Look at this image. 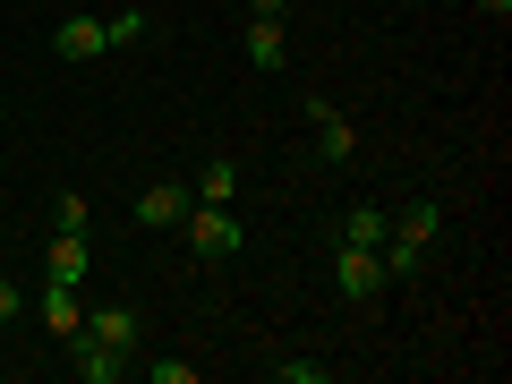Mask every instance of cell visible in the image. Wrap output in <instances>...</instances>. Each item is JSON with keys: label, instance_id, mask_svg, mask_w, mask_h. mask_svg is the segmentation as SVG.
<instances>
[{"label": "cell", "instance_id": "obj_9", "mask_svg": "<svg viewBox=\"0 0 512 384\" xmlns=\"http://www.w3.org/2000/svg\"><path fill=\"white\" fill-rule=\"evenodd\" d=\"M43 325H52L60 342L86 325V299H77V282H43Z\"/></svg>", "mask_w": 512, "mask_h": 384}, {"label": "cell", "instance_id": "obj_12", "mask_svg": "<svg viewBox=\"0 0 512 384\" xmlns=\"http://www.w3.org/2000/svg\"><path fill=\"white\" fill-rule=\"evenodd\" d=\"M384 231H393L384 205H350V214H342V239H359V248H384Z\"/></svg>", "mask_w": 512, "mask_h": 384}, {"label": "cell", "instance_id": "obj_14", "mask_svg": "<svg viewBox=\"0 0 512 384\" xmlns=\"http://www.w3.org/2000/svg\"><path fill=\"white\" fill-rule=\"evenodd\" d=\"M103 35H111V52H120V43H137V35H146V9H111Z\"/></svg>", "mask_w": 512, "mask_h": 384}, {"label": "cell", "instance_id": "obj_1", "mask_svg": "<svg viewBox=\"0 0 512 384\" xmlns=\"http://www.w3.org/2000/svg\"><path fill=\"white\" fill-rule=\"evenodd\" d=\"M180 231H188V248H197L205 265H231V256L248 248V231L231 222V205H188V222H180Z\"/></svg>", "mask_w": 512, "mask_h": 384}, {"label": "cell", "instance_id": "obj_18", "mask_svg": "<svg viewBox=\"0 0 512 384\" xmlns=\"http://www.w3.org/2000/svg\"><path fill=\"white\" fill-rule=\"evenodd\" d=\"M478 9H487V18H512V0H478Z\"/></svg>", "mask_w": 512, "mask_h": 384}, {"label": "cell", "instance_id": "obj_5", "mask_svg": "<svg viewBox=\"0 0 512 384\" xmlns=\"http://www.w3.org/2000/svg\"><path fill=\"white\" fill-rule=\"evenodd\" d=\"M86 342H103V350H120V359H137V308H86Z\"/></svg>", "mask_w": 512, "mask_h": 384}, {"label": "cell", "instance_id": "obj_13", "mask_svg": "<svg viewBox=\"0 0 512 384\" xmlns=\"http://www.w3.org/2000/svg\"><path fill=\"white\" fill-rule=\"evenodd\" d=\"M274 384H333V359H274Z\"/></svg>", "mask_w": 512, "mask_h": 384}, {"label": "cell", "instance_id": "obj_8", "mask_svg": "<svg viewBox=\"0 0 512 384\" xmlns=\"http://www.w3.org/2000/svg\"><path fill=\"white\" fill-rule=\"evenodd\" d=\"M248 69H291V35H282V18H248Z\"/></svg>", "mask_w": 512, "mask_h": 384}, {"label": "cell", "instance_id": "obj_2", "mask_svg": "<svg viewBox=\"0 0 512 384\" xmlns=\"http://www.w3.org/2000/svg\"><path fill=\"white\" fill-rule=\"evenodd\" d=\"M333 291H342V299H376L384 291V256L359 248V239H342V256H333Z\"/></svg>", "mask_w": 512, "mask_h": 384}, {"label": "cell", "instance_id": "obj_3", "mask_svg": "<svg viewBox=\"0 0 512 384\" xmlns=\"http://www.w3.org/2000/svg\"><path fill=\"white\" fill-rule=\"evenodd\" d=\"M308 128H316V146H325V163H350V154H359V128H350V111H333L325 94H308Z\"/></svg>", "mask_w": 512, "mask_h": 384}, {"label": "cell", "instance_id": "obj_7", "mask_svg": "<svg viewBox=\"0 0 512 384\" xmlns=\"http://www.w3.org/2000/svg\"><path fill=\"white\" fill-rule=\"evenodd\" d=\"M69 359H77V376H86V384H120L128 367H137V359H120V350L86 342V333H69Z\"/></svg>", "mask_w": 512, "mask_h": 384}, {"label": "cell", "instance_id": "obj_10", "mask_svg": "<svg viewBox=\"0 0 512 384\" xmlns=\"http://www.w3.org/2000/svg\"><path fill=\"white\" fill-rule=\"evenodd\" d=\"M52 282H86V231H52V256H43Z\"/></svg>", "mask_w": 512, "mask_h": 384}, {"label": "cell", "instance_id": "obj_11", "mask_svg": "<svg viewBox=\"0 0 512 384\" xmlns=\"http://www.w3.org/2000/svg\"><path fill=\"white\" fill-rule=\"evenodd\" d=\"M188 197H197V205H231V197H239V163H231V154H214V163L197 171V188H188Z\"/></svg>", "mask_w": 512, "mask_h": 384}, {"label": "cell", "instance_id": "obj_15", "mask_svg": "<svg viewBox=\"0 0 512 384\" xmlns=\"http://www.w3.org/2000/svg\"><path fill=\"white\" fill-rule=\"evenodd\" d=\"M154 384H197V359H146Z\"/></svg>", "mask_w": 512, "mask_h": 384}, {"label": "cell", "instance_id": "obj_6", "mask_svg": "<svg viewBox=\"0 0 512 384\" xmlns=\"http://www.w3.org/2000/svg\"><path fill=\"white\" fill-rule=\"evenodd\" d=\"M52 52H60V60H103L111 35H103V18H60V26H52Z\"/></svg>", "mask_w": 512, "mask_h": 384}, {"label": "cell", "instance_id": "obj_4", "mask_svg": "<svg viewBox=\"0 0 512 384\" xmlns=\"http://www.w3.org/2000/svg\"><path fill=\"white\" fill-rule=\"evenodd\" d=\"M188 205H197V197H188L180 180H154L146 197H137V222H146V231H180V222H188Z\"/></svg>", "mask_w": 512, "mask_h": 384}, {"label": "cell", "instance_id": "obj_17", "mask_svg": "<svg viewBox=\"0 0 512 384\" xmlns=\"http://www.w3.org/2000/svg\"><path fill=\"white\" fill-rule=\"evenodd\" d=\"M248 18H282V0H248Z\"/></svg>", "mask_w": 512, "mask_h": 384}, {"label": "cell", "instance_id": "obj_16", "mask_svg": "<svg viewBox=\"0 0 512 384\" xmlns=\"http://www.w3.org/2000/svg\"><path fill=\"white\" fill-rule=\"evenodd\" d=\"M9 316H18V282H0V325H9Z\"/></svg>", "mask_w": 512, "mask_h": 384}]
</instances>
